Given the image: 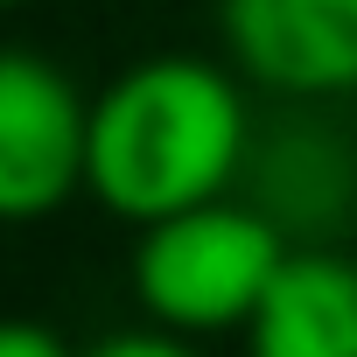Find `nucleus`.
I'll use <instances>...</instances> for the list:
<instances>
[{"mask_svg":"<svg viewBox=\"0 0 357 357\" xmlns=\"http://www.w3.org/2000/svg\"><path fill=\"white\" fill-rule=\"evenodd\" d=\"M252 154L238 70L204 56L126 63L84 119V197L119 225H154L190 204L231 197Z\"/></svg>","mask_w":357,"mask_h":357,"instance_id":"nucleus-1","label":"nucleus"},{"mask_svg":"<svg viewBox=\"0 0 357 357\" xmlns=\"http://www.w3.org/2000/svg\"><path fill=\"white\" fill-rule=\"evenodd\" d=\"M294 238L252 197H211L175 218L140 225L133 245V294L154 329L175 336H225L245 329L266 301L273 273L287 266Z\"/></svg>","mask_w":357,"mask_h":357,"instance_id":"nucleus-2","label":"nucleus"},{"mask_svg":"<svg viewBox=\"0 0 357 357\" xmlns=\"http://www.w3.org/2000/svg\"><path fill=\"white\" fill-rule=\"evenodd\" d=\"M84 119L63 63L0 43V225H43L84 190Z\"/></svg>","mask_w":357,"mask_h":357,"instance_id":"nucleus-3","label":"nucleus"},{"mask_svg":"<svg viewBox=\"0 0 357 357\" xmlns=\"http://www.w3.org/2000/svg\"><path fill=\"white\" fill-rule=\"evenodd\" d=\"M231 70L322 105L357 91V0H218Z\"/></svg>","mask_w":357,"mask_h":357,"instance_id":"nucleus-4","label":"nucleus"},{"mask_svg":"<svg viewBox=\"0 0 357 357\" xmlns=\"http://www.w3.org/2000/svg\"><path fill=\"white\" fill-rule=\"evenodd\" d=\"M245 357H357V259L294 245L245 322Z\"/></svg>","mask_w":357,"mask_h":357,"instance_id":"nucleus-5","label":"nucleus"},{"mask_svg":"<svg viewBox=\"0 0 357 357\" xmlns=\"http://www.w3.org/2000/svg\"><path fill=\"white\" fill-rule=\"evenodd\" d=\"M245 175H252V204L294 238V231H336L357 204V168L350 154L336 147L329 126H280L266 147L252 140L245 154Z\"/></svg>","mask_w":357,"mask_h":357,"instance_id":"nucleus-6","label":"nucleus"},{"mask_svg":"<svg viewBox=\"0 0 357 357\" xmlns=\"http://www.w3.org/2000/svg\"><path fill=\"white\" fill-rule=\"evenodd\" d=\"M77 357H204L190 336H175V329H112V336H98V343H84Z\"/></svg>","mask_w":357,"mask_h":357,"instance_id":"nucleus-7","label":"nucleus"},{"mask_svg":"<svg viewBox=\"0 0 357 357\" xmlns=\"http://www.w3.org/2000/svg\"><path fill=\"white\" fill-rule=\"evenodd\" d=\"M0 357H77L50 322H29V315H0Z\"/></svg>","mask_w":357,"mask_h":357,"instance_id":"nucleus-8","label":"nucleus"},{"mask_svg":"<svg viewBox=\"0 0 357 357\" xmlns=\"http://www.w3.org/2000/svg\"><path fill=\"white\" fill-rule=\"evenodd\" d=\"M8 8H29V0H0V15H8Z\"/></svg>","mask_w":357,"mask_h":357,"instance_id":"nucleus-9","label":"nucleus"}]
</instances>
